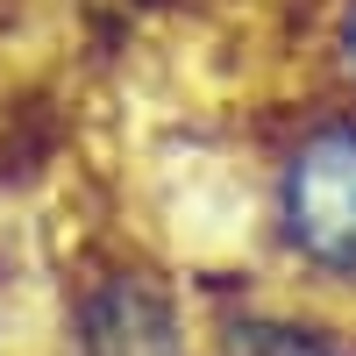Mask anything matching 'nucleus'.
Returning <instances> with one entry per match:
<instances>
[{
	"mask_svg": "<svg viewBox=\"0 0 356 356\" xmlns=\"http://www.w3.org/2000/svg\"><path fill=\"white\" fill-rule=\"evenodd\" d=\"M257 235L292 307L356 314V107L335 93L278 122L257 178Z\"/></svg>",
	"mask_w": 356,
	"mask_h": 356,
	"instance_id": "1",
	"label": "nucleus"
},
{
	"mask_svg": "<svg viewBox=\"0 0 356 356\" xmlns=\"http://www.w3.org/2000/svg\"><path fill=\"white\" fill-rule=\"evenodd\" d=\"M50 356H207L171 264L143 243H93L65 264Z\"/></svg>",
	"mask_w": 356,
	"mask_h": 356,
	"instance_id": "2",
	"label": "nucleus"
},
{
	"mask_svg": "<svg viewBox=\"0 0 356 356\" xmlns=\"http://www.w3.org/2000/svg\"><path fill=\"white\" fill-rule=\"evenodd\" d=\"M342 335H349L342 321L314 314V307H292V314H278V321L243 314V321H228V328L207 342V356H349Z\"/></svg>",
	"mask_w": 356,
	"mask_h": 356,
	"instance_id": "3",
	"label": "nucleus"
},
{
	"mask_svg": "<svg viewBox=\"0 0 356 356\" xmlns=\"http://www.w3.org/2000/svg\"><path fill=\"white\" fill-rule=\"evenodd\" d=\"M321 93L356 107V0H321V43H314Z\"/></svg>",
	"mask_w": 356,
	"mask_h": 356,
	"instance_id": "4",
	"label": "nucleus"
},
{
	"mask_svg": "<svg viewBox=\"0 0 356 356\" xmlns=\"http://www.w3.org/2000/svg\"><path fill=\"white\" fill-rule=\"evenodd\" d=\"M15 300H22V257H15V243H0V356L15 349V342H8V314H15Z\"/></svg>",
	"mask_w": 356,
	"mask_h": 356,
	"instance_id": "5",
	"label": "nucleus"
},
{
	"mask_svg": "<svg viewBox=\"0 0 356 356\" xmlns=\"http://www.w3.org/2000/svg\"><path fill=\"white\" fill-rule=\"evenodd\" d=\"M8 356H15V349H8Z\"/></svg>",
	"mask_w": 356,
	"mask_h": 356,
	"instance_id": "6",
	"label": "nucleus"
}]
</instances>
